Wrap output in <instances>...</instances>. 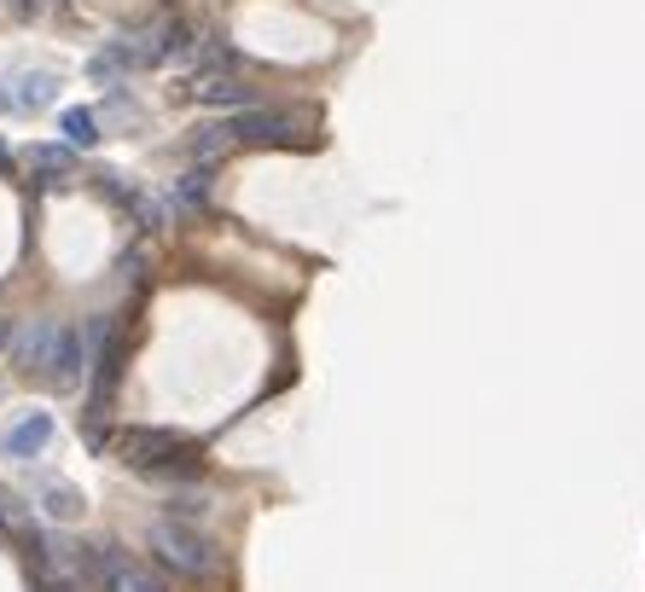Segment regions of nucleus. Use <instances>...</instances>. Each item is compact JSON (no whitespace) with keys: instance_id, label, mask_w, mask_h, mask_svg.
Instances as JSON below:
<instances>
[{"instance_id":"f257e3e1","label":"nucleus","mask_w":645,"mask_h":592,"mask_svg":"<svg viewBox=\"0 0 645 592\" xmlns=\"http://www.w3.org/2000/svg\"><path fill=\"white\" fill-rule=\"evenodd\" d=\"M111 454L140 477H157V482H192L204 471V454L198 442L175 436V431H152V424H129V431L111 436Z\"/></svg>"},{"instance_id":"f03ea898","label":"nucleus","mask_w":645,"mask_h":592,"mask_svg":"<svg viewBox=\"0 0 645 592\" xmlns=\"http://www.w3.org/2000/svg\"><path fill=\"white\" fill-rule=\"evenodd\" d=\"M152 552H157V563H169L175 576H187V581H198V576L215 569L210 540L198 535V523H180V517H164L152 528Z\"/></svg>"},{"instance_id":"7ed1b4c3","label":"nucleus","mask_w":645,"mask_h":592,"mask_svg":"<svg viewBox=\"0 0 645 592\" xmlns=\"http://www.w3.org/2000/svg\"><path fill=\"white\" fill-rule=\"evenodd\" d=\"M82 366H88L82 332H76V325H53L47 343H42V360H35V372H42L53 390H70V383L82 378Z\"/></svg>"},{"instance_id":"20e7f679","label":"nucleus","mask_w":645,"mask_h":592,"mask_svg":"<svg viewBox=\"0 0 645 592\" xmlns=\"http://www.w3.org/2000/svg\"><path fill=\"white\" fill-rule=\"evenodd\" d=\"M53 436H58V424H53V413H24V418H12L7 431H0V454H7L12 465H30V459H42L47 447H53Z\"/></svg>"},{"instance_id":"39448f33","label":"nucleus","mask_w":645,"mask_h":592,"mask_svg":"<svg viewBox=\"0 0 645 592\" xmlns=\"http://www.w3.org/2000/svg\"><path fill=\"white\" fill-rule=\"evenodd\" d=\"M227 129H233V146H291V116H279V111H238L227 116Z\"/></svg>"},{"instance_id":"423d86ee","label":"nucleus","mask_w":645,"mask_h":592,"mask_svg":"<svg viewBox=\"0 0 645 592\" xmlns=\"http://www.w3.org/2000/svg\"><path fill=\"white\" fill-rule=\"evenodd\" d=\"M58 99V76L53 70H30V76H18L7 93H0V105H7L12 116H35V111H47Z\"/></svg>"},{"instance_id":"0eeeda50","label":"nucleus","mask_w":645,"mask_h":592,"mask_svg":"<svg viewBox=\"0 0 645 592\" xmlns=\"http://www.w3.org/2000/svg\"><path fill=\"white\" fill-rule=\"evenodd\" d=\"M187 41H192V30L169 18V24H157V30H140V35L129 41V47H134L140 65H164V58H169V53H180Z\"/></svg>"},{"instance_id":"6e6552de","label":"nucleus","mask_w":645,"mask_h":592,"mask_svg":"<svg viewBox=\"0 0 645 592\" xmlns=\"http://www.w3.org/2000/svg\"><path fill=\"white\" fill-rule=\"evenodd\" d=\"M192 99H198V105H238V111H251V88L238 76H192Z\"/></svg>"},{"instance_id":"1a4fd4ad","label":"nucleus","mask_w":645,"mask_h":592,"mask_svg":"<svg viewBox=\"0 0 645 592\" xmlns=\"http://www.w3.org/2000/svg\"><path fill=\"white\" fill-rule=\"evenodd\" d=\"M129 70H140V58H134L129 41H111L105 53L88 58V81H99V88H116V81H123Z\"/></svg>"},{"instance_id":"9d476101","label":"nucleus","mask_w":645,"mask_h":592,"mask_svg":"<svg viewBox=\"0 0 645 592\" xmlns=\"http://www.w3.org/2000/svg\"><path fill=\"white\" fill-rule=\"evenodd\" d=\"M30 169H35L42 187H65V180H70V152L65 146H35L30 152Z\"/></svg>"},{"instance_id":"9b49d317","label":"nucleus","mask_w":645,"mask_h":592,"mask_svg":"<svg viewBox=\"0 0 645 592\" xmlns=\"http://www.w3.org/2000/svg\"><path fill=\"white\" fill-rule=\"evenodd\" d=\"M53 325L47 320H30V325H18L12 332V360L24 366V372H35V360H42V343H47Z\"/></svg>"},{"instance_id":"f8f14e48","label":"nucleus","mask_w":645,"mask_h":592,"mask_svg":"<svg viewBox=\"0 0 645 592\" xmlns=\"http://www.w3.org/2000/svg\"><path fill=\"white\" fill-rule=\"evenodd\" d=\"M227 146H233V129H227V122H204V129H198V134L187 139V157L210 163V157H221Z\"/></svg>"},{"instance_id":"ddd939ff","label":"nucleus","mask_w":645,"mask_h":592,"mask_svg":"<svg viewBox=\"0 0 645 592\" xmlns=\"http://www.w3.org/2000/svg\"><path fill=\"white\" fill-rule=\"evenodd\" d=\"M58 129H65V146H93V139H99V116L88 105H70L65 116H58Z\"/></svg>"},{"instance_id":"4468645a","label":"nucleus","mask_w":645,"mask_h":592,"mask_svg":"<svg viewBox=\"0 0 645 592\" xmlns=\"http://www.w3.org/2000/svg\"><path fill=\"white\" fill-rule=\"evenodd\" d=\"M42 505H47V517H82V494H76V488L70 482H47L42 488Z\"/></svg>"},{"instance_id":"2eb2a0df","label":"nucleus","mask_w":645,"mask_h":592,"mask_svg":"<svg viewBox=\"0 0 645 592\" xmlns=\"http://www.w3.org/2000/svg\"><path fill=\"white\" fill-rule=\"evenodd\" d=\"M175 203H180V210H198V203H210V169H204V163L180 175V187H175Z\"/></svg>"},{"instance_id":"dca6fc26","label":"nucleus","mask_w":645,"mask_h":592,"mask_svg":"<svg viewBox=\"0 0 645 592\" xmlns=\"http://www.w3.org/2000/svg\"><path fill=\"white\" fill-rule=\"evenodd\" d=\"M0 157H7V146H0Z\"/></svg>"}]
</instances>
